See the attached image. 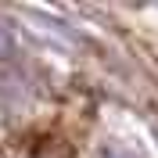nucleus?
<instances>
[{"label":"nucleus","instance_id":"obj_1","mask_svg":"<svg viewBox=\"0 0 158 158\" xmlns=\"http://www.w3.org/2000/svg\"><path fill=\"white\" fill-rule=\"evenodd\" d=\"M25 158H72V151H69V144H61V140H36L29 148V155Z\"/></svg>","mask_w":158,"mask_h":158},{"label":"nucleus","instance_id":"obj_2","mask_svg":"<svg viewBox=\"0 0 158 158\" xmlns=\"http://www.w3.org/2000/svg\"><path fill=\"white\" fill-rule=\"evenodd\" d=\"M101 158H140V155H133L129 148H118V144H111V148L101 151Z\"/></svg>","mask_w":158,"mask_h":158}]
</instances>
